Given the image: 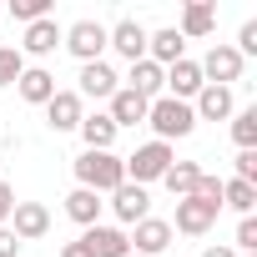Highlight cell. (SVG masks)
Masks as SVG:
<instances>
[{
	"label": "cell",
	"instance_id": "23",
	"mask_svg": "<svg viewBox=\"0 0 257 257\" xmlns=\"http://www.w3.org/2000/svg\"><path fill=\"white\" fill-rule=\"evenodd\" d=\"M101 207H106V202H101L96 192H86V187H76V192L66 197V217H71L76 227H96V222H101Z\"/></svg>",
	"mask_w": 257,
	"mask_h": 257
},
{
	"label": "cell",
	"instance_id": "32",
	"mask_svg": "<svg viewBox=\"0 0 257 257\" xmlns=\"http://www.w3.org/2000/svg\"><path fill=\"white\" fill-rule=\"evenodd\" d=\"M0 257H21V237L11 227H0Z\"/></svg>",
	"mask_w": 257,
	"mask_h": 257
},
{
	"label": "cell",
	"instance_id": "17",
	"mask_svg": "<svg viewBox=\"0 0 257 257\" xmlns=\"http://www.w3.org/2000/svg\"><path fill=\"white\" fill-rule=\"evenodd\" d=\"M192 111H197V121H232V111H237L232 86H202L197 101H192Z\"/></svg>",
	"mask_w": 257,
	"mask_h": 257
},
{
	"label": "cell",
	"instance_id": "28",
	"mask_svg": "<svg viewBox=\"0 0 257 257\" xmlns=\"http://www.w3.org/2000/svg\"><path fill=\"white\" fill-rule=\"evenodd\" d=\"M11 16H16V21H26V26H36V21H46V16H51V0H16Z\"/></svg>",
	"mask_w": 257,
	"mask_h": 257
},
{
	"label": "cell",
	"instance_id": "12",
	"mask_svg": "<svg viewBox=\"0 0 257 257\" xmlns=\"http://www.w3.org/2000/svg\"><path fill=\"white\" fill-rule=\"evenodd\" d=\"M202 86H207V81H202V66H197L192 56H182L177 66H167V96H172V101H187V106H192Z\"/></svg>",
	"mask_w": 257,
	"mask_h": 257
},
{
	"label": "cell",
	"instance_id": "1",
	"mask_svg": "<svg viewBox=\"0 0 257 257\" xmlns=\"http://www.w3.org/2000/svg\"><path fill=\"white\" fill-rule=\"evenodd\" d=\"M121 182H126V162L116 152H81L76 157V187H86L96 197H111Z\"/></svg>",
	"mask_w": 257,
	"mask_h": 257
},
{
	"label": "cell",
	"instance_id": "3",
	"mask_svg": "<svg viewBox=\"0 0 257 257\" xmlns=\"http://www.w3.org/2000/svg\"><path fill=\"white\" fill-rule=\"evenodd\" d=\"M121 162H126V182L147 187V182H162V177H167V167L177 162V152H172L167 142H147V147H137L132 157H121Z\"/></svg>",
	"mask_w": 257,
	"mask_h": 257
},
{
	"label": "cell",
	"instance_id": "6",
	"mask_svg": "<svg viewBox=\"0 0 257 257\" xmlns=\"http://www.w3.org/2000/svg\"><path fill=\"white\" fill-rule=\"evenodd\" d=\"M197 66H202V81H207V86H232V81H242V66H247V61H242L232 46H222V41H217Z\"/></svg>",
	"mask_w": 257,
	"mask_h": 257
},
{
	"label": "cell",
	"instance_id": "13",
	"mask_svg": "<svg viewBox=\"0 0 257 257\" xmlns=\"http://www.w3.org/2000/svg\"><path fill=\"white\" fill-rule=\"evenodd\" d=\"M217 212H222V207H207V202H197V197H182V202H177V222H172V232L207 237L212 222H217Z\"/></svg>",
	"mask_w": 257,
	"mask_h": 257
},
{
	"label": "cell",
	"instance_id": "24",
	"mask_svg": "<svg viewBox=\"0 0 257 257\" xmlns=\"http://www.w3.org/2000/svg\"><path fill=\"white\" fill-rule=\"evenodd\" d=\"M197 177H202V167H197V162H172L162 182H167V192L182 202V197H192V192H197Z\"/></svg>",
	"mask_w": 257,
	"mask_h": 257
},
{
	"label": "cell",
	"instance_id": "7",
	"mask_svg": "<svg viewBox=\"0 0 257 257\" xmlns=\"http://www.w3.org/2000/svg\"><path fill=\"white\" fill-rule=\"evenodd\" d=\"M106 46H111L116 56H126V61L137 66V61H147V26L126 16V21H116V26L106 31Z\"/></svg>",
	"mask_w": 257,
	"mask_h": 257
},
{
	"label": "cell",
	"instance_id": "25",
	"mask_svg": "<svg viewBox=\"0 0 257 257\" xmlns=\"http://www.w3.org/2000/svg\"><path fill=\"white\" fill-rule=\"evenodd\" d=\"M232 142H237V152H257V106L232 111Z\"/></svg>",
	"mask_w": 257,
	"mask_h": 257
},
{
	"label": "cell",
	"instance_id": "2",
	"mask_svg": "<svg viewBox=\"0 0 257 257\" xmlns=\"http://www.w3.org/2000/svg\"><path fill=\"white\" fill-rule=\"evenodd\" d=\"M147 121H152L157 142H167V147L197 132V111H192L187 101H172V96H157V101L147 106Z\"/></svg>",
	"mask_w": 257,
	"mask_h": 257
},
{
	"label": "cell",
	"instance_id": "30",
	"mask_svg": "<svg viewBox=\"0 0 257 257\" xmlns=\"http://www.w3.org/2000/svg\"><path fill=\"white\" fill-rule=\"evenodd\" d=\"M237 182L257 187V152H237Z\"/></svg>",
	"mask_w": 257,
	"mask_h": 257
},
{
	"label": "cell",
	"instance_id": "31",
	"mask_svg": "<svg viewBox=\"0 0 257 257\" xmlns=\"http://www.w3.org/2000/svg\"><path fill=\"white\" fill-rule=\"evenodd\" d=\"M11 212H16V192H11V182H0V227L11 222Z\"/></svg>",
	"mask_w": 257,
	"mask_h": 257
},
{
	"label": "cell",
	"instance_id": "4",
	"mask_svg": "<svg viewBox=\"0 0 257 257\" xmlns=\"http://www.w3.org/2000/svg\"><path fill=\"white\" fill-rule=\"evenodd\" d=\"M61 46H66L81 66H91V61H101V51H106V26H101V21H76V26H66Z\"/></svg>",
	"mask_w": 257,
	"mask_h": 257
},
{
	"label": "cell",
	"instance_id": "20",
	"mask_svg": "<svg viewBox=\"0 0 257 257\" xmlns=\"http://www.w3.org/2000/svg\"><path fill=\"white\" fill-rule=\"evenodd\" d=\"M16 91H21V101H31V106H46L61 86H56V76L46 71V66H26L21 71V81H16Z\"/></svg>",
	"mask_w": 257,
	"mask_h": 257
},
{
	"label": "cell",
	"instance_id": "36",
	"mask_svg": "<svg viewBox=\"0 0 257 257\" xmlns=\"http://www.w3.org/2000/svg\"><path fill=\"white\" fill-rule=\"evenodd\" d=\"M132 257H137V252H132Z\"/></svg>",
	"mask_w": 257,
	"mask_h": 257
},
{
	"label": "cell",
	"instance_id": "5",
	"mask_svg": "<svg viewBox=\"0 0 257 257\" xmlns=\"http://www.w3.org/2000/svg\"><path fill=\"white\" fill-rule=\"evenodd\" d=\"M172 222H162V217H142L132 232H126V242H132V252L137 257H162L167 247H172Z\"/></svg>",
	"mask_w": 257,
	"mask_h": 257
},
{
	"label": "cell",
	"instance_id": "33",
	"mask_svg": "<svg viewBox=\"0 0 257 257\" xmlns=\"http://www.w3.org/2000/svg\"><path fill=\"white\" fill-rule=\"evenodd\" d=\"M202 257H237V252H232V247H222V242H217V247H202Z\"/></svg>",
	"mask_w": 257,
	"mask_h": 257
},
{
	"label": "cell",
	"instance_id": "35",
	"mask_svg": "<svg viewBox=\"0 0 257 257\" xmlns=\"http://www.w3.org/2000/svg\"><path fill=\"white\" fill-rule=\"evenodd\" d=\"M0 16H6V6H0Z\"/></svg>",
	"mask_w": 257,
	"mask_h": 257
},
{
	"label": "cell",
	"instance_id": "22",
	"mask_svg": "<svg viewBox=\"0 0 257 257\" xmlns=\"http://www.w3.org/2000/svg\"><path fill=\"white\" fill-rule=\"evenodd\" d=\"M147 106H152V101H142L137 91L121 86V91L111 96V111H106V116L116 121V132H121V126H142V121H147Z\"/></svg>",
	"mask_w": 257,
	"mask_h": 257
},
{
	"label": "cell",
	"instance_id": "10",
	"mask_svg": "<svg viewBox=\"0 0 257 257\" xmlns=\"http://www.w3.org/2000/svg\"><path fill=\"white\" fill-rule=\"evenodd\" d=\"M61 36H66V26H56V16H46V21H36V26H26V36H21V56H36V61H46V56H56V46H61Z\"/></svg>",
	"mask_w": 257,
	"mask_h": 257
},
{
	"label": "cell",
	"instance_id": "29",
	"mask_svg": "<svg viewBox=\"0 0 257 257\" xmlns=\"http://www.w3.org/2000/svg\"><path fill=\"white\" fill-rule=\"evenodd\" d=\"M197 202H207V207H222V177H197V192H192Z\"/></svg>",
	"mask_w": 257,
	"mask_h": 257
},
{
	"label": "cell",
	"instance_id": "14",
	"mask_svg": "<svg viewBox=\"0 0 257 257\" xmlns=\"http://www.w3.org/2000/svg\"><path fill=\"white\" fill-rule=\"evenodd\" d=\"M21 242H41L46 232H51V212L41 207V202H16V212H11V222H6Z\"/></svg>",
	"mask_w": 257,
	"mask_h": 257
},
{
	"label": "cell",
	"instance_id": "9",
	"mask_svg": "<svg viewBox=\"0 0 257 257\" xmlns=\"http://www.w3.org/2000/svg\"><path fill=\"white\" fill-rule=\"evenodd\" d=\"M81 247H86L91 257H132V242H126V227H106V222L86 227V232H81Z\"/></svg>",
	"mask_w": 257,
	"mask_h": 257
},
{
	"label": "cell",
	"instance_id": "34",
	"mask_svg": "<svg viewBox=\"0 0 257 257\" xmlns=\"http://www.w3.org/2000/svg\"><path fill=\"white\" fill-rule=\"evenodd\" d=\"M61 257H91V252H86L81 242H66V247H61Z\"/></svg>",
	"mask_w": 257,
	"mask_h": 257
},
{
	"label": "cell",
	"instance_id": "27",
	"mask_svg": "<svg viewBox=\"0 0 257 257\" xmlns=\"http://www.w3.org/2000/svg\"><path fill=\"white\" fill-rule=\"evenodd\" d=\"M21 71H26V56H21L16 46H0V91L16 86V81H21Z\"/></svg>",
	"mask_w": 257,
	"mask_h": 257
},
{
	"label": "cell",
	"instance_id": "21",
	"mask_svg": "<svg viewBox=\"0 0 257 257\" xmlns=\"http://www.w3.org/2000/svg\"><path fill=\"white\" fill-rule=\"evenodd\" d=\"M81 142H86V152H111L116 147V121L106 116V111H96V116H81Z\"/></svg>",
	"mask_w": 257,
	"mask_h": 257
},
{
	"label": "cell",
	"instance_id": "11",
	"mask_svg": "<svg viewBox=\"0 0 257 257\" xmlns=\"http://www.w3.org/2000/svg\"><path fill=\"white\" fill-rule=\"evenodd\" d=\"M76 81H81V91H76L81 101H86V96H91V101H111V96L121 91V76H116L106 61H91V66H81V76H76Z\"/></svg>",
	"mask_w": 257,
	"mask_h": 257
},
{
	"label": "cell",
	"instance_id": "26",
	"mask_svg": "<svg viewBox=\"0 0 257 257\" xmlns=\"http://www.w3.org/2000/svg\"><path fill=\"white\" fill-rule=\"evenodd\" d=\"M222 207H232L237 217H252V207H257V187H247V182H222Z\"/></svg>",
	"mask_w": 257,
	"mask_h": 257
},
{
	"label": "cell",
	"instance_id": "16",
	"mask_svg": "<svg viewBox=\"0 0 257 257\" xmlns=\"http://www.w3.org/2000/svg\"><path fill=\"white\" fill-rule=\"evenodd\" d=\"M212 26H217V6H212V0H187V6H182L177 36H182V41H207Z\"/></svg>",
	"mask_w": 257,
	"mask_h": 257
},
{
	"label": "cell",
	"instance_id": "8",
	"mask_svg": "<svg viewBox=\"0 0 257 257\" xmlns=\"http://www.w3.org/2000/svg\"><path fill=\"white\" fill-rule=\"evenodd\" d=\"M111 212H116V222H121V227H137L142 217H152V197H147V187L121 182V187L111 192Z\"/></svg>",
	"mask_w": 257,
	"mask_h": 257
},
{
	"label": "cell",
	"instance_id": "18",
	"mask_svg": "<svg viewBox=\"0 0 257 257\" xmlns=\"http://www.w3.org/2000/svg\"><path fill=\"white\" fill-rule=\"evenodd\" d=\"M126 91H137L142 101H157V96H167V71L157 61H137L126 71Z\"/></svg>",
	"mask_w": 257,
	"mask_h": 257
},
{
	"label": "cell",
	"instance_id": "15",
	"mask_svg": "<svg viewBox=\"0 0 257 257\" xmlns=\"http://www.w3.org/2000/svg\"><path fill=\"white\" fill-rule=\"evenodd\" d=\"M81 116H86V101H81L76 91H56V96L46 101V126H51V132H76Z\"/></svg>",
	"mask_w": 257,
	"mask_h": 257
},
{
	"label": "cell",
	"instance_id": "19",
	"mask_svg": "<svg viewBox=\"0 0 257 257\" xmlns=\"http://www.w3.org/2000/svg\"><path fill=\"white\" fill-rule=\"evenodd\" d=\"M187 56V41L177 36V26H167V31H147V61H157L162 71L167 66H177Z\"/></svg>",
	"mask_w": 257,
	"mask_h": 257
}]
</instances>
